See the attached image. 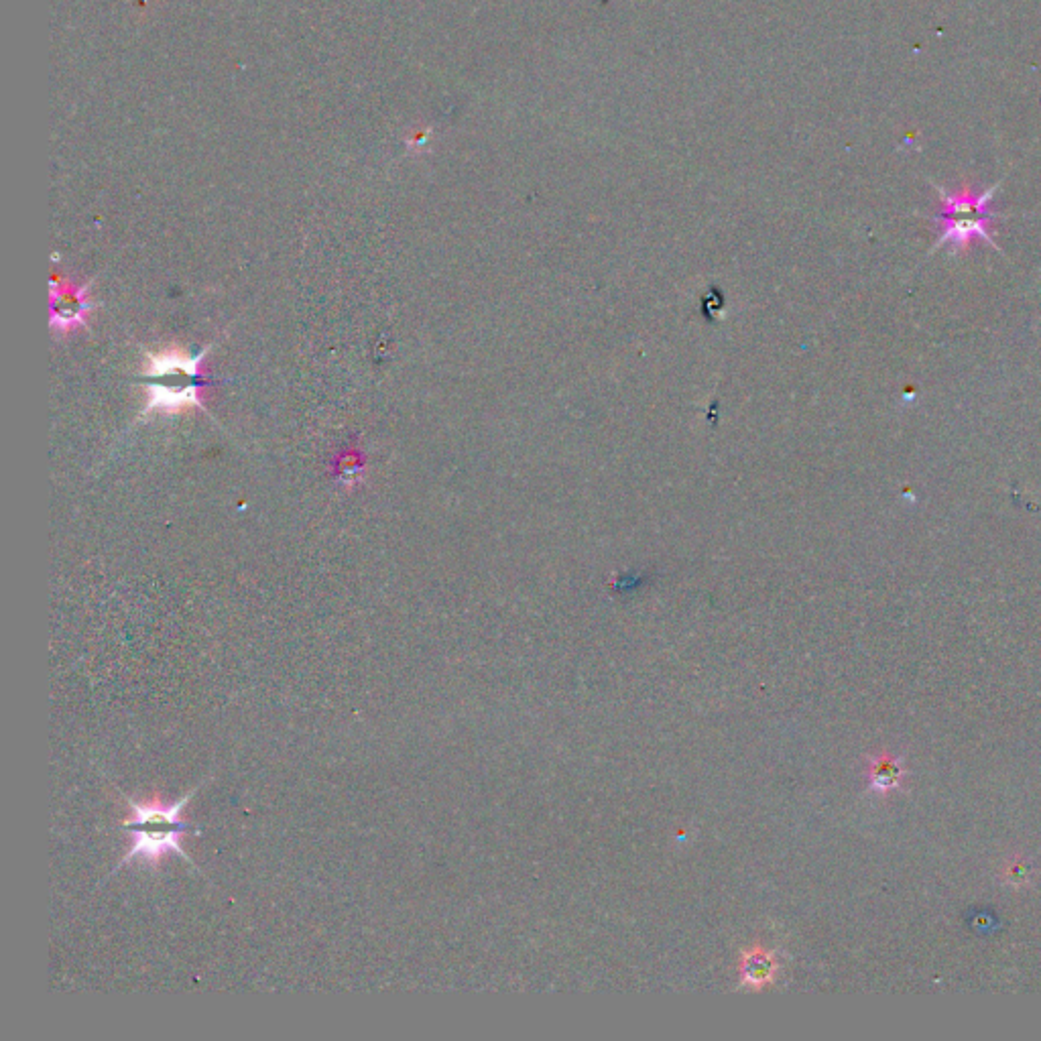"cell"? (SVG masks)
<instances>
[{"label": "cell", "mask_w": 1041, "mask_h": 1041, "mask_svg": "<svg viewBox=\"0 0 1041 1041\" xmlns=\"http://www.w3.org/2000/svg\"><path fill=\"white\" fill-rule=\"evenodd\" d=\"M208 350L198 356L183 354L179 348L147 352L145 373L137 379L147 389L143 419L155 413L175 415L190 407H204V395L216 383L204 366Z\"/></svg>", "instance_id": "2"}, {"label": "cell", "mask_w": 1041, "mask_h": 1041, "mask_svg": "<svg viewBox=\"0 0 1041 1041\" xmlns=\"http://www.w3.org/2000/svg\"><path fill=\"white\" fill-rule=\"evenodd\" d=\"M196 791L198 787L192 789L188 795H183L179 802H173L169 806L157 800L137 802L131 795H122L133 812V818H127L122 822V828L131 836V842L127 846L125 856H122L112 873H118L122 867L131 865L133 861H141L143 865L157 869L169 852L179 854L183 861L198 871L196 863H192L188 852L183 850V838L198 830L192 822L183 820V810H186Z\"/></svg>", "instance_id": "1"}, {"label": "cell", "mask_w": 1041, "mask_h": 1041, "mask_svg": "<svg viewBox=\"0 0 1041 1041\" xmlns=\"http://www.w3.org/2000/svg\"><path fill=\"white\" fill-rule=\"evenodd\" d=\"M334 470H336V478H340V482H344V484L360 482V478L364 476L362 452L352 450V452L340 454V458L334 464Z\"/></svg>", "instance_id": "6"}, {"label": "cell", "mask_w": 1041, "mask_h": 1041, "mask_svg": "<svg viewBox=\"0 0 1041 1041\" xmlns=\"http://www.w3.org/2000/svg\"><path fill=\"white\" fill-rule=\"evenodd\" d=\"M779 972V962L775 958V954H771L769 950L765 948H751L749 952L743 954V960H741V983L745 987H753V989H761L769 983L775 981V976Z\"/></svg>", "instance_id": "5"}, {"label": "cell", "mask_w": 1041, "mask_h": 1041, "mask_svg": "<svg viewBox=\"0 0 1041 1041\" xmlns=\"http://www.w3.org/2000/svg\"><path fill=\"white\" fill-rule=\"evenodd\" d=\"M90 285L66 281H51L49 293V324L57 336H68L78 328L86 326L88 314L94 310L90 299Z\"/></svg>", "instance_id": "4"}, {"label": "cell", "mask_w": 1041, "mask_h": 1041, "mask_svg": "<svg viewBox=\"0 0 1041 1041\" xmlns=\"http://www.w3.org/2000/svg\"><path fill=\"white\" fill-rule=\"evenodd\" d=\"M999 186L1001 183H995L985 192H976L970 186L948 192L936 186V192L940 194V210L930 218L938 228V240L932 251L950 247L952 255H958L976 240H985L999 249L993 238L997 212L991 208Z\"/></svg>", "instance_id": "3"}]
</instances>
